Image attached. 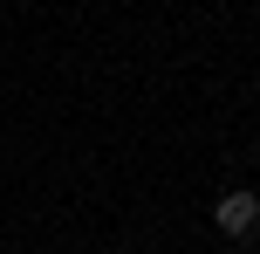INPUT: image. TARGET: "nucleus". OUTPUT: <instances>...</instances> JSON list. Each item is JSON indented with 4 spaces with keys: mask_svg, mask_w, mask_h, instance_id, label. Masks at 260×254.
I'll use <instances>...</instances> for the list:
<instances>
[{
    "mask_svg": "<svg viewBox=\"0 0 260 254\" xmlns=\"http://www.w3.org/2000/svg\"><path fill=\"white\" fill-rule=\"evenodd\" d=\"M212 220H219V234H226V241H247V234H253V192H247V186L219 192V206H212Z\"/></svg>",
    "mask_w": 260,
    "mask_h": 254,
    "instance_id": "obj_1",
    "label": "nucleus"
},
{
    "mask_svg": "<svg viewBox=\"0 0 260 254\" xmlns=\"http://www.w3.org/2000/svg\"><path fill=\"white\" fill-rule=\"evenodd\" d=\"M253 227H260V192H253Z\"/></svg>",
    "mask_w": 260,
    "mask_h": 254,
    "instance_id": "obj_2",
    "label": "nucleus"
}]
</instances>
